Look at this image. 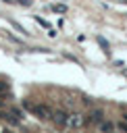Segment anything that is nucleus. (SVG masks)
Masks as SVG:
<instances>
[{
  "instance_id": "obj_5",
  "label": "nucleus",
  "mask_w": 127,
  "mask_h": 133,
  "mask_svg": "<svg viewBox=\"0 0 127 133\" xmlns=\"http://www.w3.org/2000/svg\"><path fill=\"white\" fill-rule=\"evenodd\" d=\"M112 129H115L112 123H108V121H102V123H100V131H102V133H112Z\"/></svg>"
},
{
  "instance_id": "obj_2",
  "label": "nucleus",
  "mask_w": 127,
  "mask_h": 133,
  "mask_svg": "<svg viewBox=\"0 0 127 133\" xmlns=\"http://www.w3.org/2000/svg\"><path fill=\"white\" fill-rule=\"evenodd\" d=\"M67 125L71 129H81L85 125V118H83L81 112H71V114H67Z\"/></svg>"
},
{
  "instance_id": "obj_14",
  "label": "nucleus",
  "mask_w": 127,
  "mask_h": 133,
  "mask_svg": "<svg viewBox=\"0 0 127 133\" xmlns=\"http://www.w3.org/2000/svg\"><path fill=\"white\" fill-rule=\"evenodd\" d=\"M17 2H19V4H23V6H29V4H31V0H17Z\"/></svg>"
},
{
  "instance_id": "obj_6",
  "label": "nucleus",
  "mask_w": 127,
  "mask_h": 133,
  "mask_svg": "<svg viewBox=\"0 0 127 133\" xmlns=\"http://www.w3.org/2000/svg\"><path fill=\"white\" fill-rule=\"evenodd\" d=\"M8 112H10V114H12V116H15V118H19V121H21V118H23V116H25V112H23V110H21V108H17V106H12V108H10V110H8Z\"/></svg>"
},
{
  "instance_id": "obj_7",
  "label": "nucleus",
  "mask_w": 127,
  "mask_h": 133,
  "mask_svg": "<svg viewBox=\"0 0 127 133\" xmlns=\"http://www.w3.org/2000/svg\"><path fill=\"white\" fill-rule=\"evenodd\" d=\"M2 118H4V121H8L10 125H19V118H15L10 112H4V116H2Z\"/></svg>"
},
{
  "instance_id": "obj_3",
  "label": "nucleus",
  "mask_w": 127,
  "mask_h": 133,
  "mask_svg": "<svg viewBox=\"0 0 127 133\" xmlns=\"http://www.w3.org/2000/svg\"><path fill=\"white\" fill-rule=\"evenodd\" d=\"M29 110H31L37 118H50V114H52V110H50L48 106H44V104H31Z\"/></svg>"
},
{
  "instance_id": "obj_1",
  "label": "nucleus",
  "mask_w": 127,
  "mask_h": 133,
  "mask_svg": "<svg viewBox=\"0 0 127 133\" xmlns=\"http://www.w3.org/2000/svg\"><path fill=\"white\" fill-rule=\"evenodd\" d=\"M83 118H85L87 125H100V123L104 121V110H102V108H92Z\"/></svg>"
},
{
  "instance_id": "obj_8",
  "label": "nucleus",
  "mask_w": 127,
  "mask_h": 133,
  "mask_svg": "<svg viewBox=\"0 0 127 133\" xmlns=\"http://www.w3.org/2000/svg\"><path fill=\"white\" fill-rule=\"evenodd\" d=\"M10 25H12V27H15V29H17V31H21V33H23V35H27V31H25V29H23V27H21V25H19V23H17V21H12V19H10Z\"/></svg>"
},
{
  "instance_id": "obj_11",
  "label": "nucleus",
  "mask_w": 127,
  "mask_h": 133,
  "mask_svg": "<svg viewBox=\"0 0 127 133\" xmlns=\"http://www.w3.org/2000/svg\"><path fill=\"white\" fill-rule=\"evenodd\" d=\"M117 127H119V131H123V133H127V123H123V121H121V123H119Z\"/></svg>"
},
{
  "instance_id": "obj_12",
  "label": "nucleus",
  "mask_w": 127,
  "mask_h": 133,
  "mask_svg": "<svg viewBox=\"0 0 127 133\" xmlns=\"http://www.w3.org/2000/svg\"><path fill=\"white\" fill-rule=\"evenodd\" d=\"M6 89H8V83H6V81H0V94L6 91Z\"/></svg>"
},
{
  "instance_id": "obj_16",
  "label": "nucleus",
  "mask_w": 127,
  "mask_h": 133,
  "mask_svg": "<svg viewBox=\"0 0 127 133\" xmlns=\"http://www.w3.org/2000/svg\"><path fill=\"white\" fill-rule=\"evenodd\" d=\"M123 123H127V112H123Z\"/></svg>"
},
{
  "instance_id": "obj_9",
  "label": "nucleus",
  "mask_w": 127,
  "mask_h": 133,
  "mask_svg": "<svg viewBox=\"0 0 127 133\" xmlns=\"http://www.w3.org/2000/svg\"><path fill=\"white\" fill-rule=\"evenodd\" d=\"M52 10H54V12H65V10H67V6H65V4H54V6H52Z\"/></svg>"
},
{
  "instance_id": "obj_10",
  "label": "nucleus",
  "mask_w": 127,
  "mask_h": 133,
  "mask_svg": "<svg viewBox=\"0 0 127 133\" xmlns=\"http://www.w3.org/2000/svg\"><path fill=\"white\" fill-rule=\"evenodd\" d=\"M98 44H100V46L104 48V52H108V42H106L104 37H98Z\"/></svg>"
},
{
  "instance_id": "obj_18",
  "label": "nucleus",
  "mask_w": 127,
  "mask_h": 133,
  "mask_svg": "<svg viewBox=\"0 0 127 133\" xmlns=\"http://www.w3.org/2000/svg\"><path fill=\"white\" fill-rule=\"evenodd\" d=\"M2 106H4V104H2V100H0V108H2Z\"/></svg>"
},
{
  "instance_id": "obj_17",
  "label": "nucleus",
  "mask_w": 127,
  "mask_h": 133,
  "mask_svg": "<svg viewBox=\"0 0 127 133\" xmlns=\"http://www.w3.org/2000/svg\"><path fill=\"white\" fill-rule=\"evenodd\" d=\"M2 116H4V110H2V108H0V118H2Z\"/></svg>"
},
{
  "instance_id": "obj_15",
  "label": "nucleus",
  "mask_w": 127,
  "mask_h": 133,
  "mask_svg": "<svg viewBox=\"0 0 127 133\" xmlns=\"http://www.w3.org/2000/svg\"><path fill=\"white\" fill-rule=\"evenodd\" d=\"M0 133H12V131H10V129H6V127H4V129H2V131H0Z\"/></svg>"
},
{
  "instance_id": "obj_13",
  "label": "nucleus",
  "mask_w": 127,
  "mask_h": 133,
  "mask_svg": "<svg viewBox=\"0 0 127 133\" xmlns=\"http://www.w3.org/2000/svg\"><path fill=\"white\" fill-rule=\"evenodd\" d=\"M35 21H37V23H40V25H42V27H48V23H46V21H44V19H40V17H35Z\"/></svg>"
},
{
  "instance_id": "obj_4",
  "label": "nucleus",
  "mask_w": 127,
  "mask_h": 133,
  "mask_svg": "<svg viewBox=\"0 0 127 133\" xmlns=\"http://www.w3.org/2000/svg\"><path fill=\"white\" fill-rule=\"evenodd\" d=\"M50 118L56 123V127H67V112L65 110H54L50 114Z\"/></svg>"
}]
</instances>
